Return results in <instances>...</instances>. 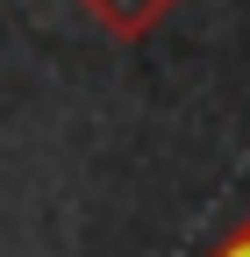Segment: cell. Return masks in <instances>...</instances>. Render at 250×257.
Listing matches in <instances>:
<instances>
[{
    "mask_svg": "<svg viewBox=\"0 0 250 257\" xmlns=\"http://www.w3.org/2000/svg\"><path fill=\"white\" fill-rule=\"evenodd\" d=\"M72 8L100 29V36H114V43H143V36H158V29L172 22L179 0H72Z\"/></svg>",
    "mask_w": 250,
    "mask_h": 257,
    "instance_id": "obj_1",
    "label": "cell"
},
{
    "mask_svg": "<svg viewBox=\"0 0 250 257\" xmlns=\"http://www.w3.org/2000/svg\"><path fill=\"white\" fill-rule=\"evenodd\" d=\"M207 257H250V221H236L229 236H214V243H207Z\"/></svg>",
    "mask_w": 250,
    "mask_h": 257,
    "instance_id": "obj_2",
    "label": "cell"
}]
</instances>
